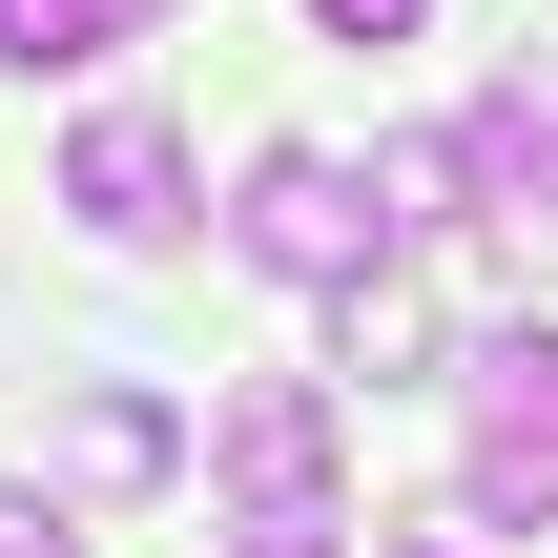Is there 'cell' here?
<instances>
[{
    "label": "cell",
    "instance_id": "obj_6",
    "mask_svg": "<svg viewBox=\"0 0 558 558\" xmlns=\"http://www.w3.org/2000/svg\"><path fill=\"white\" fill-rule=\"evenodd\" d=\"M414 373H435V290H414V269L331 290V393H414Z\"/></svg>",
    "mask_w": 558,
    "mask_h": 558
},
{
    "label": "cell",
    "instance_id": "obj_13",
    "mask_svg": "<svg viewBox=\"0 0 558 558\" xmlns=\"http://www.w3.org/2000/svg\"><path fill=\"white\" fill-rule=\"evenodd\" d=\"M104 21H186V0H104Z\"/></svg>",
    "mask_w": 558,
    "mask_h": 558
},
{
    "label": "cell",
    "instance_id": "obj_11",
    "mask_svg": "<svg viewBox=\"0 0 558 558\" xmlns=\"http://www.w3.org/2000/svg\"><path fill=\"white\" fill-rule=\"evenodd\" d=\"M0 558H83V518H62V497H21V476H0Z\"/></svg>",
    "mask_w": 558,
    "mask_h": 558
},
{
    "label": "cell",
    "instance_id": "obj_4",
    "mask_svg": "<svg viewBox=\"0 0 558 558\" xmlns=\"http://www.w3.org/2000/svg\"><path fill=\"white\" fill-rule=\"evenodd\" d=\"M456 166H476L497 228H558V62H497V83L456 104Z\"/></svg>",
    "mask_w": 558,
    "mask_h": 558
},
{
    "label": "cell",
    "instance_id": "obj_3",
    "mask_svg": "<svg viewBox=\"0 0 558 558\" xmlns=\"http://www.w3.org/2000/svg\"><path fill=\"white\" fill-rule=\"evenodd\" d=\"M456 373H476V497L497 518H558V331H497Z\"/></svg>",
    "mask_w": 558,
    "mask_h": 558
},
{
    "label": "cell",
    "instance_id": "obj_10",
    "mask_svg": "<svg viewBox=\"0 0 558 558\" xmlns=\"http://www.w3.org/2000/svg\"><path fill=\"white\" fill-rule=\"evenodd\" d=\"M414 21H435V0H311V41H352V62H373V41H414Z\"/></svg>",
    "mask_w": 558,
    "mask_h": 558
},
{
    "label": "cell",
    "instance_id": "obj_7",
    "mask_svg": "<svg viewBox=\"0 0 558 558\" xmlns=\"http://www.w3.org/2000/svg\"><path fill=\"white\" fill-rule=\"evenodd\" d=\"M166 456H186V435H166L145 393H83V414H62V476H83V497H145Z\"/></svg>",
    "mask_w": 558,
    "mask_h": 558
},
{
    "label": "cell",
    "instance_id": "obj_9",
    "mask_svg": "<svg viewBox=\"0 0 558 558\" xmlns=\"http://www.w3.org/2000/svg\"><path fill=\"white\" fill-rule=\"evenodd\" d=\"M393 558H518V518L456 476V497H414V518H393Z\"/></svg>",
    "mask_w": 558,
    "mask_h": 558
},
{
    "label": "cell",
    "instance_id": "obj_2",
    "mask_svg": "<svg viewBox=\"0 0 558 558\" xmlns=\"http://www.w3.org/2000/svg\"><path fill=\"white\" fill-rule=\"evenodd\" d=\"M207 476H228L248 518H331V373H248V393H207Z\"/></svg>",
    "mask_w": 558,
    "mask_h": 558
},
{
    "label": "cell",
    "instance_id": "obj_8",
    "mask_svg": "<svg viewBox=\"0 0 558 558\" xmlns=\"http://www.w3.org/2000/svg\"><path fill=\"white\" fill-rule=\"evenodd\" d=\"M104 41H124V21H104V0H0V62H21V83H83V62H104Z\"/></svg>",
    "mask_w": 558,
    "mask_h": 558
},
{
    "label": "cell",
    "instance_id": "obj_12",
    "mask_svg": "<svg viewBox=\"0 0 558 558\" xmlns=\"http://www.w3.org/2000/svg\"><path fill=\"white\" fill-rule=\"evenodd\" d=\"M207 558H352V538H331V518H228Z\"/></svg>",
    "mask_w": 558,
    "mask_h": 558
},
{
    "label": "cell",
    "instance_id": "obj_5",
    "mask_svg": "<svg viewBox=\"0 0 558 558\" xmlns=\"http://www.w3.org/2000/svg\"><path fill=\"white\" fill-rule=\"evenodd\" d=\"M62 207H83L104 248H145V228L186 207V124H166V104H104V124L62 145Z\"/></svg>",
    "mask_w": 558,
    "mask_h": 558
},
{
    "label": "cell",
    "instance_id": "obj_1",
    "mask_svg": "<svg viewBox=\"0 0 558 558\" xmlns=\"http://www.w3.org/2000/svg\"><path fill=\"white\" fill-rule=\"evenodd\" d=\"M228 248H248L269 290H373V269H414L393 186H373L352 145H248V186H228Z\"/></svg>",
    "mask_w": 558,
    "mask_h": 558
}]
</instances>
